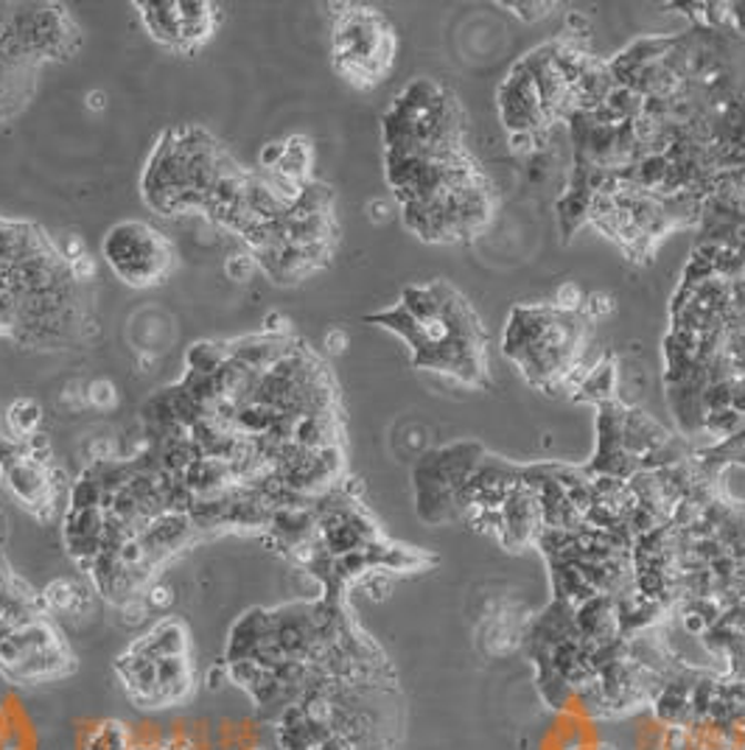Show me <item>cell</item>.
<instances>
[{"instance_id":"1","label":"cell","mask_w":745,"mask_h":750,"mask_svg":"<svg viewBox=\"0 0 745 750\" xmlns=\"http://www.w3.org/2000/svg\"><path fill=\"white\" fill-rule=\"evenodd\" d=\"M396 60V34L376 9L350 7L334 25V65L356 88H372Z\"/></svg>"},{"instance_id":"2","label":"cell","mask_w":745,"mask_h":750,"mask_svg":"<svg viewBox=\"0 0 745 750\" xmlns=\"http://www.w3.org/2000/svg\"><path fill=\"white\" fill-rule=\"evenodd\" d=\"M101 258L132 289L163 284L174 266V247L146 222H119L101 238Z\"/></svg>"},{"instance_id":"3","label":"cell","mask_w":745,"mask_h":750,"mask_svg":"<svg viewBox=\"0 0 745 750\" xmlns=\"http://www.w3.org/2000/svg\"><path fill=\"white\" fill-rule=\"evenodd\" d=\"M9 34L25 60L40 65L45 60H68L79 45V29L60 7H25L9 14Z\"/></svg>"},{"instance_id":"4","label":"cell","mask_w":745,"mask_h":750,"mask_svg":"<svg viewBox=\"0 0 745 750\" xmlns=\"http://www.w3.org/2000/svg\"><path fill=\"white\" fill-rule=\"evenodd\" d=\"M499 113H502L510 135H541L547 126H552L550 113L541 101L539 84L527 71L524 62H519L504 79L502 90H499Z\"/></svg>"},{"instance_id":"5","label":"cell","mask_w":745,"mask_h":750,"mask_svg":"<svg viewBox=\"0 0 745 750\" xmlns=\"http://www.w3.org/2000/svg\"><path fill=\"white\" fill-rule=\"evenodd\" d=\"M3 479H7V487L12 491V496L18 499L23 507L34 510L40 518H48L60 502V496L53 493L51 479H48V465L29 460V456H18L14 462L0 468Z\"/></svg>"},{"instance_id":"6","label":"cell","mask_w":745,"mask_h":750,"mask_svg":"<svg viewBox=\"0 0 745 750\" xmlns=\"http://www.w3.org/2000/svg\"><path fill=\"white\" fill-rule=\"evenodd\" d=\"M574 627L585 641H592L594 647H611L622 638L620 610H616L614 597L609 594H598V597L585 599L574 608Z\"/></svg>"},{"instance_id":"7","label":"cell","mask_w":745,"mask_h":750,"mask_svg":"<svg viewBox=\"0 0 745 750\" xmlns=\"http://www.w3.org/2000/svg\"><path fill=\"white\" fill-rule=\"evenodd\" d=\"M191 535H194V524H191L188 513H163L157 518H152V524L143 530L141 541L146 544L149 552L163 557L169 552H177L180 546H185V541Z\"/></svg>"},{"instance_id":"8","label":"cell","mask_w":745,"mask_h":750,"mask_svg":"<svg viewBox=\"0 0 745 750\" xmlns=\"http://www.w3.org/2000/svg\"><path fill=\"white\" fill-rule=\"evenodd\" d=\"M130 650L154 658V661H160V658L188 656V630H185L183 621L177 619L157 621L146 636L137 638Z\"/></svg>"},{"instance_id":"9","label":"cell","mask_w":745,"mask_h":750,"mask_svg":"<svg viewBox=\"0 0 745 750\" xmlns=\"http://www.w3.org/2000/svg\"><path fill=\"white\" fill-rule=\"evenodd\" d=\"M141 9V20L146 25L149 34L157 42L169 48H183V14H180L177 0H149V3H137Z\"/></svg>"},{"instance_id":"10","label":"cell","mask_w":745,"mask_h":750,"mask_svg":"<svg viewBox=\"0 0 745 750\" xmlns=\"http://www.w3.org/2000/svg\"><path fill=\"white\" fill-rule=\"evenodd\" d=\"M65 669H71V658H68L65 647L60 645L51 647V650L31 653V656H25L23 661L3 669V672L12 680H29V684H34V680L60 678V675H65Z\"/></svg>"},{"instance_id":"11","label":"cell","mask_w":745,"mask_h":750,"mask_svg":"<svg viewBox=\"0 0 745 750\" xmlns=\"http://www.w3.org/2000/svg\"><path fill=\"white\" fill-rule=\"evenodd\" d=\"M180 14H183V48L180 51H194L196 45L207 40L220 23V12L213 3L205 0H191V3H180Z\"/></svg>"},{"instance_id":"12","label":"cell","mask_w":745,"mask_h":750,"mask_svg":"<svg viewBox=\"0 0 745 750\" xmlns=\"http://www.w3.org/2000/svg\"><path fill=\"white\" fill-rule=\"evenodd\" d=\"M312 160H314V152H312L308 137L295 135V137H289V141H284V160H280L278 168L269 174H280V177L292 179V183L306 185L308 172H312Z\"/></svg>"},{"instance_id":"13","label":"cell","mask_w":745,"mask_h":750,"mask_svg":"<svg viewBox=\"0 0 745 750\" xmlns=\"http://www.w3.org/2000/svg\"><path fill=\"white\" fill-rule=\"evenodd\" d=\"M3 420H7V429L14 440H29L31 434L40 432L42 407L37 401H31V398H18L7 409Z\"/></svg>"},{"instance_id":"14","label":"cell","mask_w":745,"mask_h":750,"mask_svg":"<svg viewBox=\"0 0 745 750\" xmlns=\"http://www.w3.org/2000/svg\"><path fill=\"white\" fill-rule=\"evenodd\" d=\"M84 403H90L99 412H106V409H113L119 403V390L110 379H95L84 387Z\"/></svg>"},{"instance_id":"15","label":"cell","mask_w":745,"mask_h":750,"mask_svg":"<svg viewBox=\"0 0 745 750\" xmlns=\"http://www.w3.org/2000/svg\"><path fill=\"white\" fill-rule=\"evenodd\" d=\"M258 273V264H255L253 253H233L231 258L225 260V275L231 280H236V284H247L253 275Z\"/></svg>"},{"instance_id":"16","label":"cell","mask_w":745,"mask_h":750,"mask_svg":"<svg viewBox=\"0 0 745 750\" xmlns=\"http://www.w3.org/2000/svg\"><path fill=\"white\" fill-rule=\"evenodd\" d=\"M143 603L149 605V610H166V608H172L174 594L169 585L154 583V585H149L146 594H143Z\"/></svg>"},{"instance_id":"17","label":"cell","mask_w":745,"mask_h":750,"mask_svg":"<svg viewBox=\"0 0 745 750\" xmlns=\"http://www.w3.org/2000/svg\"><path fill=\"white\" fill-rule=\"evenodd\" d=\"M508 9H513L516 18L527 20V23H535V20L547 18L552 9V3H504Z\"/></svg>"},{"instance_id":"18","label":"cell","mask_w":745,"mask_h":750,"mask_svg":"<svg viewBox=\"0 0 745 750\" xmlns=\"http://www.w3.org/2000/svg\"><path fill=\"white\" fill-rule=\"evenodd\" d=\"M580 306H583V291H580V286L567 284L558 289L555 308H561V311H580Z\"/></svg>"},{"instance_id":"19","label":"cell","mask_w":745,"mask_h":750,"mask_svg":"<svg viewBox=\"0 0 745 750\" xmlns=\"http://www.w3.org/2000/svg\"><path fill=\"white\" fill-rule=\"evenodd\" d=\"M68 269H71V275H73V280H76V284H88V280L95 278V260L90 258L88 253L79 255L76 260H71V264H68Z\"/></svg>"},{"instance_id":"20","label":"cell","mask_w":745,"mask_h":750,"mask_svg":"<svg viewBox=\"0 0 745 750\" xmlns=\"http://www.w3.org/2000/svg\"><path fill=\"white\" fill-rule=\"evenodd\" d=\"M280 160H284V141H280V143H266V146L261 148V154H258V163H261V168H264L266 174L275 172V168H278Z\"/></svg>"},{"instance_id":"21","label":"cell","mask_w":745,"mask_h":750,"mask_svg":"<svg viewBox=\"0 0 745 750\" xmlns=\"http://www.w3.org/2000/svg\"><path fill=\"white\" fill-rule=\"evenodd\" d=\"M207 689L216 691L225 686V680H231V672H227V661H216L211 669H207Z\"/></svg>"},{"instance_id":"22","label":"cell","mask_w":745,"mask_h":750,"mask_svg":"<svg viewBox=\"0 0 745 750\" xmlns=\"http://www.w3.org/2000/svg\"><path fill=\"white\" fill-rule=\"evenodd\" d=\"M326 348L331 350V353H343V350L348 348V337H345V331H339V328L328 331L326 333Z\"/></svg>"},{"instance_id":"23","label":"cell","mask_w":745,"mask_h":750,"mask_svg":"<svg viewBox=\"0 0 745 750\" xmlns=\"http://www.w3.org/2000/svg\"><path fill=\"white\" fill-rule=\"evenodd\" d=\"M88 106L90 110H95V113H101V110H104L106 106V93L104 90H93V93H88Z\"/></svg>"},{"instance_id":"24","label":"cell","mask_w":745,"mask_h":750,"mask_svg":"<svg viewBox=\"0 0 745 750\" xmlns=\"http://www.w3.org/2000/svg\"><path fill=\"white\" fill-rule=\"evenodd\" d=\"M387 216H390V210H387L385 202H372V205H370V219L372 222H385Z\"/></svg>"}]
</instances>
